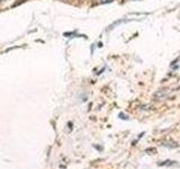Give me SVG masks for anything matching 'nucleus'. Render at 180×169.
Instances as JSON below:
<instances>
[{"label": "nucleus", "instance_id": "obj_1", "mask_svg": "<svg viewBox=\"0 0 180 169\" xmlns=\"http://www.w3.org/2000/svg\"><path fill=\"white\" fill-rule=\"evenodd\" d=\"M178 61H179V59H176V60L174 61V62H172L174 64H172L171 67H172L174 69H178Z\"/></svg>", "mask_w": 180, "mask_h": 169}, {"label": "nucleus", "instance_id": "obj_2", "mask_svg": "<svg viewBox=\"0 0 180 169\" xmlns=\"http://www.w3.org/2000/svg\"><path fill=\"white\" fill-rule=\"evenodd\" d=\"M113 0H101V1H100V2L101 3H107V2H112Z\"/></svg>", "mask_w": 180, "mask_h": 169}]
</instances>
